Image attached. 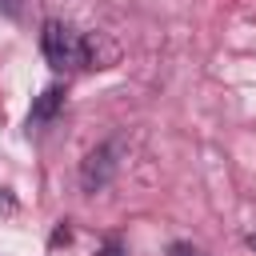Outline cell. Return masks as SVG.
Masks as SVG:
<instances>
[{
  "instance_id": "cell-1",
  "label": "cell",
  "mask_w": 256,
  "mask_h": 256,
  "mask_svg": "<svg viewBox=\"0 0 256 256\" xmlns=\"http://www.w3.org/2000/svg\"><path fill=\"white\" fill-rule=\"evenodd\" d=\"M40 52L56 72H80V68H108L116 60V48L104 36L76 32L64 20H44L40 28Z\"/></svg>"
},
{
  "instance_id": "cell-2",
  "label": "cell",
  "mask_w": 256,
  "mask_h": 256,
  "mask_svg": "<svg viewBox=\"0 0 256 256\" xmlns=\"http://www.w3.org/2000/svg\"><path fill=\"white\" fill-rule=\"evenodd\" d=\"M116 152H120V144L108 140V144H100V148H92V152L84 156V164H80V184H84L88 192H96V188H104V184L112 180V172H116Z\"/></svg>"
},
{
  "instance_id": "cell-3",
  "label": "cell",
  "mask_w": 256,
  "mask_h": 256,
  "mask_svg": "<svg viewBox=\"0 0 256 256\" xmlns=\"http://www.w3.org/2000/svg\"><path fill=\"white\" fill-rule=\"evenodd\" d=\"M60 104H64V92L60 88H48L36 104H32V112H28V128H40V124H48L56 112H60Z\"/></svg>"
},
{
  "instance_id": "cell-4",
  "label": "cell",
  "mask_w": 256,
  "mask_h": 256,
  "mask_svg": "<svg viewBox=\"0 0 256 256\" xmlns=\"http://www.w3.org/2000/svg\"><path fill=\"white\" fill-rule=\"evenodd\" d=\"M96 256H120V248H116V244H104V248H100Z\"/></svg>"
},
{
  "instance_id": "cell-5",
  "label": "cell",
  "mask_w": 256,
  "mask_h": 256,
  "mask_svg": "<svg viewBox=\"0 0 256 256\" xmlns=\"http://www.w3.org/2000/svg\"><path fill=\"white\" fill-rule=\"evenodd\" d=\"M248 248H252V252H256V232H248Z\"/></svg>"
}]
</instances>
